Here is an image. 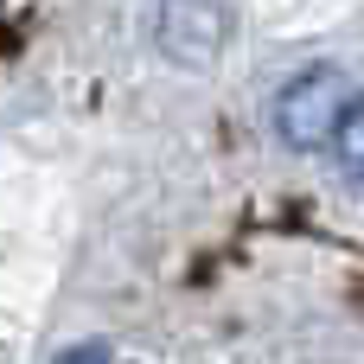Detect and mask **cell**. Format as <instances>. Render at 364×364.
I'll use <instances>...</instances> for the list:
<instances>
[{"instance_id":"7a4b0ae2","label":"cell","mask_w":364,"mask_h":364,"mask_svg":"<svg viewBox=\"0 0 364 364\" xmlns=\"http://www.w3.org/2000/svg\"><path fill=\"white\" fill-rule=\"evenodd\" d=\"M154 32H160V51L173 64L205 70V64H218L224 38H230V19H224L218 0H160V26Z\"/></svg>"},{"instance_id":"3957f363","label":"cell","mask_w":364,"mask_h":364,"mask_svg":"<svg viewBox=\"0 0 364 364\" xmlns=\"http://www.w3.org/2000/svg\"><path fill=\"white\" fill-rule=\"evenodd\" d=\"M333 154H339V173L364 186V96L346 102V115H339V128H333Z\"/></svg>"},{"instance_id":"6da1fadb","label":"cell","mask_w":364,"mask_h":364,"mask_svg":"<svg viewBox=\"0 0 364 364\" xmlns=\"http://www.w3.org/2000/svg\"><path fill=\"white\" fill-rule=\"evenodd\" d=\"M346 102H352V77L339 64H307L275 96V134L294 154H320V147H333V128H339Z\"/></svg>"}]
</instances>
